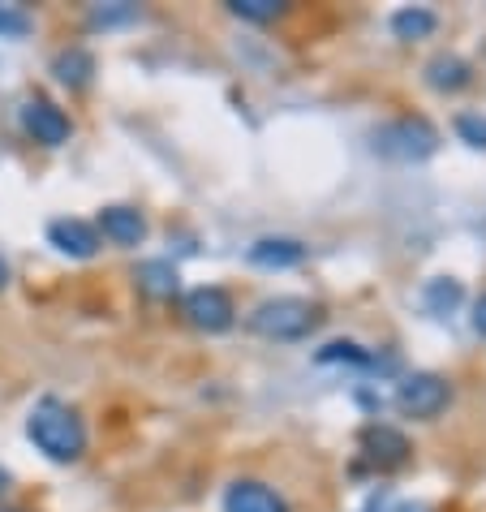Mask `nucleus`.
I'll return each mask as SVG.
<instances>
[{"instance_id":"f257e3e1","label":"nucleus","mask_w":486,"mask_h":512,"mask_svg":"<svg viewBox=\"0 0 486 512\" xmlns=\"http://www.w3.org/2000/svg\"><path fill=\"white\" fill-rule=\"evenodd\" d=\"M26 435H31V444L44 452L48 461H78L82 452H87V426H82V418L69 409L65 401H56V396H44L31 418H26Z\"/></svg>"},{"instance_id":"f03ea898","label":"nucleus","mask_w":486,"mask_h":512,"mask_svg":"<svg viewBox=\"0 0 486 512\" xmlns=\"http://www.w3.org/2000/svg\"><path fill=\"white\" fill-rule=\"evenodd\" d=\"M250 327L267 340H302L319 327V310L306 297H271L250 315Z\"/></svg>"},{"instance_id":"7ed1b4c3","label":"nucleus","mask_w":486,"mask_h":512,"mask_svg":"<svg viewBox=\"0 0 486 512\" xmlns=\"http://www.w3.org/2000/svg\"><path fill=\"white\" fill-rule=\"evenodd\" d=\"M435 147H439V134H435V125H426L422 117H400L375 134V151L388 155V160H405V164L426 160Z\"/></svg>"},{"instance_id":"20e7f679","label":"nucleus","mask_w":486,"mask_h":512,"mask_svg":"<svg viewBox=\"0 0 486 512\" xmlns=\"http://www.w3.org/2000/svg\"><path fill=\"white\" fill-rule=\"evenodd\" d=\"M448 401H452V388L443 375L418 371V375H405L396 383V409L409 418H435L448 409Z\"/></svg>"},{"instance_id":"39448f33","label":"nucleus","mask_w":486,"mask_h":512,"mask_svg":"<svg viewBox=\"0 0 486 512\" xmlns=\"http://www.w3.org/2000/svg\"><path fill=\"white\" fill-rule=\"evenodd\" d=\"M185 319H190L198 332H228L237 319V310H233V297H228L224 289H216V284H203V289H190L185 293Z\"/></svg>"},{"instance_id":"423d86ee","label":"nucleus","mask_w":486,"mask_h":512,"mask_svg":"<svg viewBox=\"0 0 486 512\" xmlns=\"http://www.w3.org/2000/svg\"><path fill=\"white\" fill-rule=\"evenodd\" d=\"M357 452H362V461L366 465H375V469H400L409 461V439L396 431V426L388 422H370L362 439H357Z\"/></svg>"},{"instance_id":"0eeeda50","label":"nucleus","mask_w":486,"mask_h":512,"mask_svg":"<svg viewBox=\"0 0 486 512\" xmlns=\"http://www.w3.org/2000/svg\"><path fill=\"white\" fill-rule=\"evenodd\" d=\"M22 130L35 142H44V147H61V142H69V130H74V125H69V117L52 104V99H26L22 104Z\"/></svg>"},{"instance_id":"6e6552de","label":"nucleus","mask_w":486,"mask_h":512,"mask_svg":"<svg viewBox=\"0 0 486 512\" xmlns=\"http://www.w3.org/2000/svg\"><path fill=\"white\" fill-rule=\"evenodd\" d=\"M48 241L69 259H91L99 250V233L91 229L87 220H52L48 224Z\"/></svg>"},{"instance_id":"1a4fd4ad","label":"nucleus","mask_w":486,"mask_h":512,"mask_svg":"<svg viewBox=\"0 0 486 512\" xmlns=\"http://www.w3.org/2000/svg\"><path fill=\"white\" fill-rule=\"evenodd\" d=\"M95 233H104L112 246H138V241L147 237V220H142L134 207H104Z\"/></svg>"},{"instance_id":"9d476101","label":"nucleus","mask_w":486,"mask_h":512,"mask_svg":"<svg viewBox=\"0 0 486 512\" xmlns=\"http://www.w3.org/2000/svg\"><path fill=\"white\" fill-rule=\"evenodd\" d=\"M224 512H289L284 500L276 491L267 487V482H233L224 495Z\"/></svg>"},{"instance_id":"9b49d317","label":"nucleus","mask_w":486,"mask_h":512,"mask_svg":"<svg viewBox=\"0 0 486 512\" xmlns=\"http://www.w3.org/2000/svg\"><path fill=\"white\" fill-rule=\"evenodd\" d=\"M302 259H306V246L302 241H289V237H267V241H254L250 246L254 267H293Z\"/></svg>"},{"instance_id":"f8f14e48","label":"nucleus","mask_w":486,"mask_h":512,"mask_svg":"<svg viewBox=\"0 0 486 512\" xmlns=\"http://www.w3.org/2000/svg\"><path fill=\"white\" fill-rule=\"evenodd\" d=\"M52 74H56V82H65L69 91H82L91 82V74H95V61H91L87 48H65L52 61Z\"/></svg>"},{"instance_id":"ddd939ff","label":"nucleus","mask_w":486,"mask_h":512,"mask_svg":"<svg viewBox=\"0 0 486 512\" xmlns=\"http://www.w3.org/2000/svg\"><path fill=\"white\" fill-rule=\"evenodd\" d=\"M138 289L155 297V302H168V297H177V267L164 263V259H151L138 267Z\"/></svg>"},{"instance_id":"4468645a","label":"nucleus","mask_w":486,"mask_h":512,"mask_svg":"<svg viewBox=\"0 0 486 512\" xmlns=\"http://www.w3.org/2000/svg\"><path fill=\"white\" fill-rule=\"evenodd\" d=\"M426 82H431L435 91H461L469 82V65L456 52H439L435 61L426 65Z\"/></svg>"},{"instance_id":"2eb2a0df","label":"nucleus","mask_w":486,"mask_h":512,"mask_svg":"<svg viewBox=\"0 0 486 512\" xmlns=\"http://www.w3.org/2000/svg\"><path fill=\"white\" fill-rule=\"evenodd\" d=\"M439 26V18L431 9H400V13H392V31H396V39H426Z\"/></svg>"},{"instance_id":"dca6fc26","label":"nucleus","mask_w":486,"mask_h":512,"mask_svg":"<svg viewBox=\"0 0 486 512\" xmlns=\"http://www.w3.org/2000/svg\"><path fill=\"white\" fill-rule=\"evenodd\" d=\"M456 302H461V284L456 280H431L426 284V306H431L435 315L439 310H452Z\"/></svg>"},{"instance_id":"f3484780","label":"nucleus","mask_w":486,"mask_h":512,"mask_svg":"<svg viewBox=\"0 0 486 512\" xmlns=\"http://www.w3.org/2000/svg\"><path fill=\"white\" fill-rule=\"evenodd\" d=\"M233 13L237 18H250V22H271L284 13V5L280 0H233Z\"/></svg>"},{"instance_id":"a211bd4d","label":"nucleus","mask_w":486,"mask_h":512,"mask_svg":"<svg viewBox=\"0 0 486 512\" xmlns=\"http://www.w3.org/2000/svg\"><path fill=\"white\" fill-rule=\"evenodd\" d=\"M26 31H31V18L13 5H0V39H22Z\"/></svg>"},{"instance_id":"6ab92c4d","label":"nucleus","mask_w":486,"mask_h":512,"mask_svg":"<svg viewBox=\"0 0 486 512\" xmlns=\"http://www.w3.org/2000/svg\"><path fill=\"white\" fill-rule=\"evenodd\" d=\"M456 134H461L469 147H486V117H474V112L456 117Z\"/></svg>"},{"instance_id":"aec40b11","label":"nucleus","mask_w":486,"mask_h":512,"mask_svg":"<svg viewBox=\"0 0 486 512\" xmlns=\"http://www.w3.org/2000/svg\"><path fill=\"white\" fill-rule=\"evenodd\" d=\"M319 362H366V353H357V345H327Z\"/></svg>"},{"instance_id":"412c9836","label":"nucleus","mask_w":486,"mask_h":512,"mask_svg":"<svg viewBox=\"0 0 486 512\" xmlns=\"http://www.w3.org/2000/svg\"><path fill=\"white\" fill-rule=\"evenodd\" d=\"M474 327H478V332L486 336V297H482V302L474 306Z\"/></svg>"},{"instance_id":"4be33fe9","label":"nucleus","mask_w":486,"mask_h":512,"mask_svg":"<svg viewBox=\"0 0 486 512\" xmlns=\"http://www.w3.org/2000/svg\"><path fill=\"white\" fill-rule=\"evenodd\" d=\"M379 512H426L422 504H379Z\"/></svg>"},{"instance_id":"5701e85b","label":"nucleus","mask_w":486,"mask_h":512,"mask_svg":"<svg viewBox=\"0 0 486 512\" xmlns=\"http://www.w3.org/2000/svg\"><path fill=\"white\" fill-rule=\"evenodd\" d=\"M5 280H9V267H5V259H0V289H5Z\"/></svg>"},{"instance_id":"b1692460","label":"nucleus","mask_w":486,"mask_h":512,"mask_svg":"<svg viewBox=\"0 0 486 512\" xmlns=\"http://www.w3.org/2000/svg\"><path fill=\"white\" fill-rule=\"evenodd\" d=\"M0 512H18V508H0Z\"/></svg>"}]
</instances>
